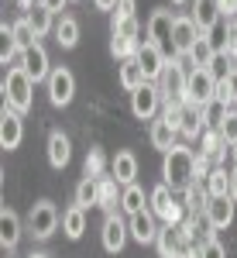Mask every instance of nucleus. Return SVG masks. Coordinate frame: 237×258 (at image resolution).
Here are the masks:
<instances>
[{"instance_id":"f257e3e1","label":"nucleus","mask_w":237,"mask_h":258,"mask_svg":"<svg viewBox=\"0 0 237 258\" xmlns=\"http://www.w3.org/2000/svg\"><path fill=\"white\" fill-rule=\"evenodd\" d=\"M162 182L172 193H186L196 182V152L186 145H172L165 152V162H162Z\"/></svg>"},{"instance_id":"f03ea898","label":"nucleus","mask_w":237,"mask_h":258,"mask_svg":"<svg viewBox=\"0 0 237 258\" xmlns=\"http://www.w3.org/2000/svg\"><path fill=\"white\" fill-rule=\"evenodd\" d=\"M31 90H35V80L24 69H7V80H4V107L24 114L31 107Z\"/></svg>"},{"instance_id":"7ed1b4c3","label":"nucleus","mask_w":237,"mask_h":258,"mask_svg":"<svg viewBox=\"0 0 237 258\" xmlns=\"http://www.w3.org/2000/svg\"><path fill=\"white\" fill-rule=\"evenodd\" d=\"M59 224H62V214H59V207H55L52 200H38V203L31 207V214H28V227H31V234L38 241L52 238Z\"/></svg>"},{"instance_id":"20e7f679","label":"nucleus","mask_w":237,"mask_h":258,"mask_svg":"<svg viewBox=\"0 0 237 258\" xmlns=\"http://www.w3.org/2000/svg\"><path fill=\"white\" fill-rule=\"evenodd\" d=\"M220 80L210 73V69H189V83H186V103H196V107H206L210 100L217 97Z\"/></svg>"},{"instance_id":"39448f33","label":"nucleus","mask_w":237,"mask_h":258,"mask_svg":"<svg viewBox=\"0 0 237 258\" xmlns=\"http://www.w3.org/2000/svg\"><path fill=\"white\" fill-rule=\"evenodd\" d=\"M134 59H138V66L144 69V80H148V83H158V80H162V73H165V66H169L165 48L155 45V41H141V48H138Z\"/></svg>"},{"instance_id":"423d86ee","label":"nucleus","mask_w":237,"mask_h":258,"mask_svg":"<svg viewBox=\"0 0 237 258\" xmlns=\"http://www.w3.org/2000/svg\"><path fill=\"white\" fill-rule=\"evenodd\" d=\"M186 83H189V73L179 59H169L162 80H158V90H162V100H182L186 97Z\"/></svg>"},{"instance_id":"0eeeda50","label":"nucleus","mask_w":237,"mask_h":258,"mask_svg":"<svg viewBox=\"0 0 237 258\" xmlns=\"http://www.w3.org/2000/svg\"><path fill=\"white\" fill-rule=\"evenodd\" d=\"M45 83H48V100H52V107H69V103H72V97H76V80H72L69 69L55 66L52 76Z\"/></svg>"},{"instance_id":"6e6552de","label":"nucleus","mask_w":237,"mask_h":258,"mask_svg":"<svg viewBox=\"0 0 237 258\" xmlns=\"http://www.w3.org/2000/svg\"><path fill=\"white\" fill-rule=\"evenodd\" d=\"M155 248H158V255H162V258H182L186 248H193V241L186 238V231H182V227L165 224V227L158 231V238H155Z\"/></svg>"},{"instance_id":"1a4fd4ad","label":"nucleus","mask_w":237,"mask_h":258,"mask_svg":"<svg viewBox=\"0 0 237 258\" xmlns=\"http://www.w3.org/2000/svg\"><path fill=\"white\" fill-rule=\"evenodd\" d=\"M158 107H162V90H158V83H144V86H138V90L131 93V110H134V117L151 120L158 114Z\"/></svg>"},{"instance_id":"9d476101","label":"nucleus","mask_w":237,"mask_h":258,"mask_svg":"<svg viewBox=\"0 0 237 258\" xmlns=\"http://www.w3.org/2000/svg\"><path fill=\"white\" fill-rule=\"evenodd\" d=\"M151 214L162 217L165 224H176V227H179V220H182V207L172 200V189H169L165 182L151 189Z\"/></svg>"},{"instance_id":"9b49d317","label":"nucleus","mask_w":237,"mask_h":258,"mask_svg":"<svg viewBox=\"0 0 237 258\" xmlns=\"http://www.w3.org/2000/svg\"><path fill=\"white\" fill-rule=\"evenodd\" d=\"M234 197H210V203H206V224L213 227V231H223V227H230L234 224Z\"/></svg>"},{"instance_id":"f8f14e48","label":"nucleus","mask_w":237,"mask_h":258,"mask_svg":"<svg viewBox=\"0 0 237 258\" xmlns=\"http://www.w3.org/2000/svg\"><path fill=\"white\" fill-rule=\"evenodd\" d=\"M24 138V120H21L18 110H11V107H4V114H0V148H7V152H14Z\"/></svg>"},{"instance_id":"ddd939ff","label":"nucleus","mask_w":237,"mask_h":258,"mask_svg":"<svg viewBox=\"0 0 237 258\" xmlns=\"http://www.w3.org/2000/svg\"><path fill=\"white\" fill-rule=\"evenodd\" d=\"M199 38V28L193 18H176V28H172V55H189V48L196 45Z\"/></svg>"},{"instance_id":"4468645a","label":"nucleus","mask_w":237,"mask_h":258,"mask_svg":"<svg viewBox=\"0 0 237 258\" xmlns=\"http://www.w3.org/2000/svg\"><path fill=\"white\" fill-rule=\"evenodd\" d=\"M172 28H176V14L172 11H155L151 18H148V41H155V45H172Z\"/></svg>"},{"instance_id":"2eb2a0df","label":"nucleus","mask_w":237,"mask_h":258,"mask_svg":"<svg viewBox=\"0 0 237 258\" xmlns=\"http://www.w3.org/2000/svg\"><path fill=\"white\" fill-rule=\"evenodd\" d=\"M127 234H131V227L117 217V214H107V224H103V248L110 251V255H117L124 251V244H127Z\"/></svg>"},{"instance_id":"dca6fc26","label":"nucleus","mask_w":237,"mask_h":258,"mask_svg":"<svg viewBox=\"0 0 237 258\" xmlns=\"http://www.w3.org/2000/svg\"><path fill=\"white\" fill-rule=\"evenodd\" d=\"M189 18L196 21L199 35H210V31L217 28V21L223 18V14H220L217 0H193V14H189Z\"/></svg>"},{"instance_id":"f3484780","label":"nucleus","mask_w":237,"mask_h":258,"mask_svg":"<svg viewBox=\"0 0 237 258\" xmlns=\"http://www.w3.org/2000/svg\"><path fill=\"white\" fill-rule=\"evenodd\" d=\"M69 159H72V141H69V135L52 131L48 135V162H52V169H65Z\"/></svg>"},{"instance_id":"a211bd4d","label":"nucleus","mask_w":237,"mask_h":258,"mask_svg":"<svg viewBox=\"0 0 237 258\" xmlns=\"http://www.w3.org/2000/svg\"><path fill=\"white\" fill-rule=\"evenodd\" d=\"M127 227H131V238L138 241V244H151V241L158 238V227H155V214H151V210H141V214H134Z\"/></svg>"},{"instance_id":"6ab92c4d","label":"nucleus","mask_w":237,"mask_h":258,"mask_svg":"<svg viewBox=\"0 0 237 258\" xmlns=\"http://www.w3.org/2000/svg\"><path fill=\"white\" fill-rule=\"evenodd\" d=\"M18 241H21V217L4 203V210H0V244H4V251H11Z\"/></svg>"},{"instance_id":"aec40b11","label":"nucleus","mask_w":237,"mask_h":258,"mask_svg":"<svg viewBox=\"0 0 237 258\" xmlns=\"http://www.w3.org/2000/svg\"><path fill=\"white\" fill-rule=\"evenodd\" d=\"M189 66L193 69H210L213 66V59H217V48H213V41H210V35H199L196 38V45L189 48Z\"/></svg>"},{"instance_id":"412c9836","label":"nucleus","mask_w":237,"mask_h":258,"mask_svg":"<svg viewBox=\"0 0 237 258\" xmlns=\"http://www.w3.org/2000/svg\"><path fill=\"white\" fill-rule=\"evenodd\" d=\"M110 169H114V179H117L120 186H131L134 176H138V159H134V152H117L114 162H110Z\"/></svg>"},{"instance_id":"4be33fe9","label":"nucleus","mask_w":237,"mask_h":258,"mask_svg":"<svg viewBox=\"0 0 237 258\" xmlns=\"http://www.w3.org/2000/svg\"><path fill=\"white\" fill-rule=\"evenodd\" d=\"M24 73H28L35 83L52 76V69H48V52H45L41 45H31V48H28V66H24Z\"/></svg>"},{"instance_id":"5701e85b","label":"nucleus","mask_w":237,"mask_h":258,"mask_svg":"<svg viewBox=\"0 0 237 258\" xmlns=\"http://www.w3.org/2000/svg\"><path fill=\"white\" fill-rule=\"evenodd\" d=\"M206 127H203V107L196 103H186L182 107V124H179V135H186V138H199Z\"/></svg>"},{"instance_id":"b1692460","label":"nucleus","mask_w":237,"mask_h":258,"mask_svg":"<svg viewBox=\"0 0 237 258\" xmlns=\"http://www.w3.org/2000/svg\"><path fill=\"white\" fill-rule=\"evenodd\" d=\"M62 231H65V238H69V241H79V238H83V231H86V210L72 203V207L62 214Z\"/></svg>"},{"instance_id":"393cba45","label":"nucleus","mask_w":237,"mask_h":258,"mask_svg":"<svg viewBox=\"0 0 237 258\" xmlns=\"http://www.w3.org/2000/svg\"><path fill=\"white\" fill-rule=\"evenodd\" d=\"M117 80H120V86L127 90V93H134L138 86H144V69L138 66V59H127V62H120V69H117Z\"/></svg>"},{"instance_id":"a878e982","label":"nucleus","mask_w":237,"mask_h":258,"mask_svg":"<svg viewBox=\"0 0 237 258\" xmlns=\"http://www.w3.org/2000/svg\"><path fill=\"white\" fill-rule=\"evenodd\" d=\"M227 107H230L227 100L213 97L210 103H206V107H203V127H206V131H220V124L227 120V114H230Z\"/></svg>"},{"instance_id":"bb28decb","label":"nucleus","mask_w":237,"mask_h":258,"mask_svg":"<svg viewBox=\"0 0 237 258\" xmlns=\"http://www.w3.org/2000/svg\"><path fill=\"white\" fill-rule=\"evenodd\" d=\"M148 138H151V145H155L158 152H169V148L176 145V127H172V124H165V120L158 117V120H151Z\"/></svg>"},{"instance_id":"cd10ccee","label":"nucleus","mask_w":237,"mask_h":258,"mask_svg":"<svg viewBox=\"0 0 237 258\" xmlns=\"http://www.w3.org/2000/svg\"><path fill=\"white\" fill-rule=\"evenodd\" d=\"M55 41H59L62 48H76V45H79V24H76V18H65V14H62V18L55 21Z\"/></svg>"},{"instance_id":"c85d7f7f","label":"nucleus","mask_w":237,"mask_h":258,"mask_svg":"<svg viewBox=\"0 0 237 258\" xmlns=\"http://www.w3.org/2000/svg\"><path fill=\"white\" fill-rule=\"evenodd\" d=\"M97 203H100V179L83 176V182L76 186V207L90 210V207H97Z\"/></svg>"},{"instance_id":"c756f323","label":"nucleus","mask_w":237,"mask_h":258,"mask_svg":"<svg viewBox=\"0 0 237 258\" xmlns=\"http://www.w3.org/2000/svg\"><path fill=\"white\" fill-rule=\"evenodd\" d=\"M120 210H124L127 217H134V214L144 210V189H141L138 182L124 186V193H120Z\"/></svg>"},{"instance_id":"7c9ffc66","label":"nucleus","mask_w":237,"mask_h":258,"mask_svg":"<svg viewBox=\"0 0 237 258\" xmlns=\"http://www.w3.org/2000/svg\"><path fill=\"white\" fill-rule=\"evenodd\" d=\"M24 18H28V24H31V28H35V35H38V38H45V35H48V31H55V14H52V11H48V7H35V11H28V14H24Z\"/></svg>"},{"instance_id":"2f4dec72","label":"nucleus","mask_w":237,"mask_h":258,"mask_svg":"<svg viewBox=\"0 0 237 258\" xmlns=\"http://www.w3.org/2000/svg\"><path fill=\"white\" fill-rule=\"evenodd\" d=\"M117 179L114 176H100V203L97 207H103L107 214H117Z\"/></svg>"},{"instance_id":"473e14b6","label":"nucleus","mask_w":237,"mask_h":258,"mask_svg":"<svg viewBox=\"0 0 237 258\" xmlns=\"http://www.w3.org/2000/svg\"><path fill=\"white\" fill-rule=\"evenodd\" d=\"M206 193L210 197H230V172L223 165H213V172L206 179Z\"/></svg>"},{"instance_id":"72a5a7b5","label":"nucleus","mask_w":237,"mask_h":258,"mask_svg":"<svg viewBox=\"0 0 237 258\" xmlns=\"http://www.w3.org/2000/svg\"><path fill=\"white\" fill-rule=\"evenodd\" d=\"M11 41H14V48H31V45H38V35H35V28L28 24V18H21L18 24H11Z\"/></svg>"},{"instance_id":"f704fd0d","label":"nucleus","mask_w":237,"mask_h":258,"mask_svg":"<svg viewBox=\"0 0 237 258\" xmlns=\"http://www.w3.org/2000/svg\"><path fill=\"white\" fill-rule=\"evenodd\" d=\"M186 210L189 214H199V210H206V203H210V193H206V186H199V182H193L186 193Z\"/></svg>"},{"instance_id":"c9c22d12","label":"nucleus","mask_w":237,"mask_h":258,"mask_svg":"<svg viewBox=\"0 0 237 258\" xmlns=\"http://www.w3.org/2000/svg\"><path fill=\"white\" fill-rule=\"evenodd\" d=\"M199 145H203V155H210V159H220L223 148H227V141H223L220 131H203L199 135Z\"/></svg>"},{"instance_id":"e433bc0d","label":"nucleus","mask_w":237,"mask_h":258,"mask_svg":"<svg viewBox=\"0 0 237 258\" xmlns=\"http://www.w3.org/2000/svg\"><path fill=\"white\" fill-rule=\"evenodd\" d=\"M141 24L138 18H124V21H114V38H127V41H141Z\"/></svg>"},{"instance_id":"4c0bfd02","label":"nucleus","mask_w":237,"mask_h":258,"mask_svg":"<svg viewBox=\"0 0 237 258\" xmlns=\"http://www.w3.org/2000/svg\"><path fill=\"white\" fill-rule=\"evenodd\" d=\"M217 97H220V100H227V103H237V69H230V73L220 80Z\"/></svg>"},{"instance_id":"58836bf2","label":"nucleus","mask_w":237,"mask_h":258,"mask_svg":"<svg viewBox=\"0 0 237 258\" xmlns=\"http://www.w3.org/2000/svg\"><path fill=\"white\" fill-rule=\"evenodd\" d=\"M199 258H227V251H223V244L213 234H206L203 244H199Z\"/></svg>"},{"instance_id":"ea45409f","label":"nucleus","mask_w":237,"mask_h":258,"mask_svg":"<svg viewBox=\"0 0 237 258\" xmlns=\"http://www.w3.org/2000/svg\"><path fill=\"white\" fill-rule=\"evenodd\" d=\"M103 152H100V148H90V155H86V176L90 179H100L103 176Z\"/></svg>"},{"instance_id":"a19ab883","label":"nucleus","mask_w":237,"mask_h":258,"mask_svg":"<svg viewBox=\"0 0 237 258\" xmlns=\"http://www.w3.org/2000/svg\"><path fill=\"white\" fill-rule=\"evenodd\" d=\"M220 135H223V141H227V148H234V145H237V110L227 114V120L220 124Z\"/></svg>"},{"instance_id":"79ce46f5","label":"nucleus","mask_w":237,"mask_h":258,"mask_svg":"<svg viewBox=\"0 0 237 258\" xmlns=\"http://www.w3.org/2000/svg\"><path fill=\"white\" fill-rule=\"evenodd\" d=\"M210 155H203V152H199L196 155V182L199 186H203V182H206V179H210V172H213V165H210Z\"/></svg>"},{"instance_id":"37998d69","label":"nucleus","mask_w":237,"mask_h":258,"mask_svg":"<svg viewBox=\"0 0 237 258\" xmlns=\"http://www.w3.org/2000/svg\"><path fill=\"white\" fill-rule=\"evenodd\" d=\"M134 18V0H117V11H114V21Z\"/></svg>"},{"instance_id":"c03bdc74","label":"nucleus","mask_w":237,"mask_h":258,"mask_svg":"<svg viewBox=\"0 0 237 258\" xmlns=\"http://www.w3.org/2000/svg\"><path fill=\"white\" fill-rule=\"evenodd\" d=\"M217 7L223 18H237V0H217Z\"/></svg>"},{"instance_id":"a18cd8bd","label":"nucleus","mask_w":237,"mask_h":258,"mask_svg":"<svg viewBox=\"0 0 237 258\" xmlns=\"http://www.w3.org/2000/svg\"><path fill=\"white\" fill-rule=\"evenodd\" d=\"M65 4H69V0H41V7H48L52 14H59V11H65Z\"/></svg>"},{"instance_id":"49530a36","label":"nucleus","mask_w":237,"mask_h":258,"mask_svg":"<svg viewBox=\"0 0 237 258\" xmlns=\"http://www.w3.org/2000/svg\"><path fill=\"white\" fill-rule=\"evenodd\" d=\"M97 11H117V0H93Z\"/></svg>"},{"instance_id":"de8ad7c7","label":"nucleus","mask_w":237,"mask_h":258,"mask_svg":"<svg viewBox=\"0 0 237 258\" xmlns=\"http://www.w3.org/2000/svg\"><path fill=\"white\" fill-rule=\"evenodd\" d=\"M230 197H234V203H237V169L230 172Z\"/></svg>"},{"instance_id":"09e8293b","label":"nucleus","mask_w":237,"mask_h":258,"mask_svg":"<svg viewBox=\"0 0 237 258\" xmlns=\"http://www.w3.org/2000/svg\"><path fill=\"white\" fill-rule=\"evenodd\" d=\"M31 258H48V255H45V251H35V255H31Z\"/></svg>"},{"instance_id":"8fccbe9b","label":"nucleus","mask_w":237,"mask_h":258,"mask_svg":"<svg viewBox=\"0 0 237 258\" xmlns=\"http://www.w3.org/2000/svg\"><path fill=\"white\" fill-rule=\"evenodd\" d=\"M234 165H237V145H234Z\"/></svg>"},{"instance_id":"3c124183","label":"nucleus","mask_w":237,"mask_h":258,"mask_svg":"<svg viewBox=\"0 0 237 258\" xmlns=\"http://www.w3.org/2000/svg\"><path fill=\"white\" fill-rule=\"evenodd\" d=\"M172 4H186V0H172Z\"/></svg>"},{"instance_id":"603ef678","label":"nucleus","mask_w":237,"mask_h":258,"mask_svg":"<svg viewBox=\"0 0 237 258\" xmlns=\"http://www.w3.org/2000/svg\"><path fill=\"white\" fill-rule=\"evenodd\" d=\"M69 4H72V0H69Z\"/></svg>"},{"instance_id":"864d4df0","label":"nucleus","mask_w":237,"mask_h":258,"mask_svg":"<svg viewBox=\"0 0 237 258\" xmlns=\"http://www.w3.org/2000/svg\"><path fill=\"white\" fill-rule=\"evenodd\" d=\"M18 4H21V0H18Z\"/></svg>"}]
</instances>
